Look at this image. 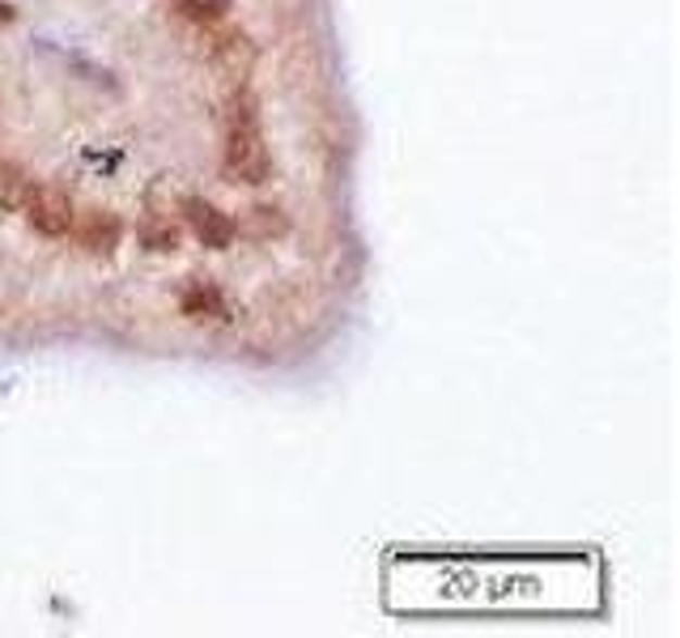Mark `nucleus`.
I'll use <instances>...</instances> for the list:
<instances>
[{"mask_svg":"<svg viewBox=\"0 0 680 638\" xmlns=\"http://www.w3.org/2000/svg\"><path fill=\"white\" fill-rule=\"evenodd\" d=\"M222 166L235 184H264L268 179V146L260 124V102L247 86H235L226 99V146Z\"/></svg>","mask_w":680,"mask_h":638,"instance_id":"obj_1","label":"nucleus"},{"mask_svg":"<svg viewBox=\"0 0 680 638\" xmlns=\"http://www.w3.org/2000/svg\"><path fill=\"white\" fill-rule=\"evenodd\" d=\"M184 213H188V226H192L196 239H200L204 247H213V251H226V247L235 243V235H239L235 217H230V213H222L213 200L188 197L184 200Z\"/></svg>","mask_w":680,"mask_h":638,"instance_id":"obj_4","label":"nucleus"},{"mask_svg":"<svg viewBox=\"0 0 680 638\" xmlns=\"http://www.w3.org/2000/svg\"><path fill=\"white\" fill-rule=\"evenodd\" d=\"M247 230H251V239H268V235H281V230H286V217H281V209H273V204H255Z\"/></svg>","mask_w":680,"mask_h":638,"instance_id":"obj_9","label":"nucleus"},{"mask_svg":"<svg viewBox=\"0 0 680 638\" xmlns=\"http://www.w3.org/2000/svg\"><path fill=\"white\" fill-rule=\"evenodd\" d=\"M204 51L209 60L235 82V86H247L251 68H255V43L247 39L239 26H204Z\"/></svg>","mask_w":680,"mask_h":638,"instance_id":"obj_2","label":"nucleus"},{"mask_svg":"<svg viewBox=\"0 0 680 638\" xmlns=\"http://www.w3.org/2000/svg\"><path fill=\"white\" fill-rule=\"evenodd\" d=\"M26 188H30L26 171H22V166H13V162H0V217H9V213H17V209H22Z\"/></svg>","mask_w":680,"mask_h":638,"instance_id":"obj_7","label":"nucleus"},{"mask_svg":"<svg viewBox=\"0 0 680 638\" xmlns=\"http://www.w3.org/2000/svg\"><path fill=\"white\" fill-rule=\"evenodd\" d=\"M73 235H77L81 251H90V255H111V251L119 247V239H124V226H119L115 213L90 209V213L73 217Z\"/></svg>","mask_w":680,"mask_h":638,"instance_id":"obj_5","label":"nucleus"},{"mask_svg":"<svg viewBox=\"0 0 680 638\" xmlns=\"http://www.w3.org/2000/svg\"><path fill=\"white\" fill-rule=\"evenodd\" d=\"M184 315H192V320H230V307H226V298L217 295L213 286L196 282L192 290L184 295Z\"/></svg>","mask_w":680,"mask_h":638,"instance_id":"obj_6","label":"nucleus"},{"mask_svg":"<svg viewBox=\"0 0 680 638\" xmlns=\"http://www.w3.org/2000/svg\"><path fill=\"white\" fill-rule=\"evenodd\" d=\"M175 9L196 26H217L230 13V0H175Z\"/></svg>","mask_w":680,"mask_h":638,"instance_id":"obj_8","label":"nucleus"},{"mask_svg":"<svg viewBox=\"0 0 680 638\" xmlns=\"http://www.w3.org/2000/svg\"><path fill=\"white\" fill-rule=\"evenodd\" d=\"M22 213H26V222L39 230V235H48V239H60V235H68L73 230V200L64 197L60 188H48V184H30L26 188V200H22Z\"/></svg>","mask_w":680,"mask_h":638,"instance_id":"obj_3","label":"nucleus"}]
</instances>
